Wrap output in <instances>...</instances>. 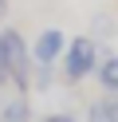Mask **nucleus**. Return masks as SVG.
<instances>
[{
	"label": "nucleus",
	"instance_id": "6e6552de",
	"mask_svg": "<svg viewBox=\"0 0 118 122\" xmlns=\"http://www.w3.org/2000/svg\"><path fill=\"white\" fill-rule=\"evenodd\" d=\"M110 32H114V24H110L106 16H94V40H98V36H110ZM98 43H102V40H98Z\"/></svg>",
	"mask_w": 118,
	"mask_h": 122
},
{
	"label": "nucleus",
	"instance_id": "0eeeda50",
	"mask_svg": "<svg viewBox=\"0 0 118 122\" xmlns=\"http://www.w3.org/2000/svg\"><path fill=\"white\" fill-rule=\"evenodd\" d=\"M8 87H12V59H8L4 43H0V91H8Z\"/></svg>",
	"mask_w": 118,
	"mask_h": 122
},
{
	"label": "nucleus",
	"instance_id": "39448f33",
	"mask_svg": "<svg viewBox=\"0 0 118 122\" xmlns=\"http://www.w3.org/2000/svg\"><path fill=\"white\" fill-rule=\"evenodd\" d=\"M87 122H118V95H102L87 106Z\"/></svg>",
	"mask_w": 118,
	"mask_h": 122
},
{
	"label": "nucleus",
	"instance_id": "423d86ee",
	"mask_svg": "<svg viewBox=\"0 0 118 122\" xmlns=\"http://www.w3.org/2000/svg\"><path fill=\"white\" fill-rule=\"evenodd\" d=\"M55 87V67L51 63H36L31 67V95H47Z\"/></svg>",
	"mask_w": 118,
	"mask_h": 122
},
{
	"label": "nucleus",
	"instance_id": "f257e3e1",
	"mask_svg": "<svg viewBox=\"0 0 118 122\" xmlns=\"http://www.w3.org/2000/svg\"><path fill=\"white\" fill-rule=\"evenodd\" d=\"M98 59H102V43L94 36H71L67 40V51H63L59 67H63V83H83L98 71Z\"/></svg>",
	"mask_w": 118,
	"mask_h": 122
},
{
	"label": "nucleus",
	"instance_id": "f03ea898",
	"mask_svg": "<svg viewBox=\"0 0 118 122\" xmlns=\"http://www.w3.org/2000/svg\"><path fill=\"white\" fill-rule=\"evenodd\" d=\"M63 51H67V36L59 32V28H43V32L31 40V59L36 63H59L63 59Z\"/></svg>",
	"mask_w": 118,
	"mask_h": 122
},
{
	"label": "nucleus",
	"instance_id": "7ed1b4c3",
	"mask_svg": "<svg viewBox=\"0 0 118 122\" xmlns=\"http://www.w3.org/2000/svg\"><path fill=\"white\" fill-rule=\"evenodd\" d=\"M0 122H36V110H31L28 95H12L0 102Z\"/></svg>",
	"mask_w": 118,
	"mask_h": 122
},
{
	"label": "nucleus",
	"instance_id": "20e7f679",
	"mask_svg": "<svg viewBox=\"0 0 118 122\" xmlns=\"http://www.w3.org/2000/svg\"><path fill=\"white\" fill-rule=\"evenodd\" d=\"M94 83H98L102 95H118V55H102V59H98Z\"/></svg>",
	"mask_w": 118,
	"mask_h": 122
},
{
	"label": "nucleus",
	"instance_id": "1a4fd4ad",
	"mask_svg": "<svg viewBox=\"0 0 118 122\" xmlns=\"http://www.w3.org/2000/svg\"><path fill=\"white\" fill-rule=\"evenodd\" d=\"M43 122H79L71 110H51V114H43Z\"/></svg>",
	"mask_w": 118,
	"mask_h": 122
},
{
	"label": "nucleus",
	"instance_id": "9d476101",
	"mask_svg": "<svg viewBox=\"0 0 118 122\" xmlns=\"http://www.w3.org/2000/svg\"><path fill=\"white\" fill-rule=\"evenodd\" d=\"M0 16H8V0H0Z\"/></svg>",
	"mask_w": 118,
	"mask_h": 122
}]
</instances>
